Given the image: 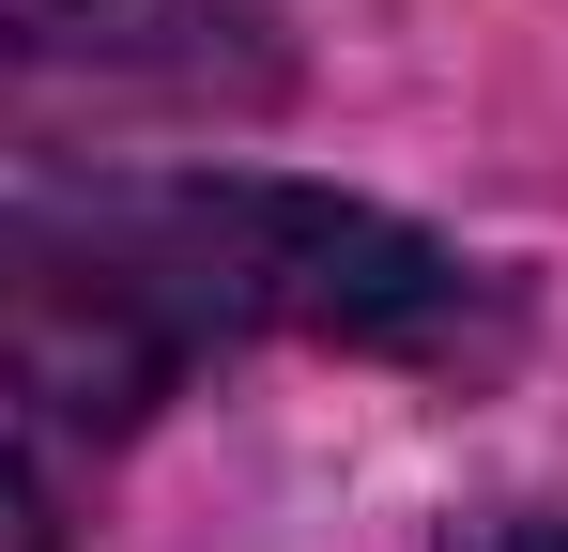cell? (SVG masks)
<instances>
[{
  "label": "cell",
  "mask_w": 568,
  "mask_h": 552,
  "mask_svg": "<svg viewBox=\"0 0 568 552\" xmlns=\"http://www.w3.org/2000/svg\"><path fill=\"white\" fill-rule=\"evenodd\" d=\"M507 292L338 184L277 170H93L0 200V552H62L170 384L262 338L476 354Z\"/></svg>",
  "instance_id": "obj_1"
},
{
  "label": "cell",
  "mask_w": 568,
  "mask_h": 552,
  "mask_svg": "<svg viewBox=\"0 0 568 552\" xmlns=\"http://www.w3.org/2000/svg\"><path fill=\"white\" fill-rule=\"evenodd\" d=\"M292 108V47L246 0H0V154L139 170Z\"/></svg>",
  "instance_id": "obj_2"
},
{
  "label": "cell",
  "mask_w": 568,
  "mask_h": 552,
  "mask_svg": "<svg viewBox=\"0 0 568 552\" xmlns=\"http://www.w3.org/2000/svg\"><path fill=\"white\" fill-rule=\"evenodd\" d=\"M446 552H568V522H554V507H476Z\"/></svg>",
  "instance_id": "obj_3"
}]
</instances>
